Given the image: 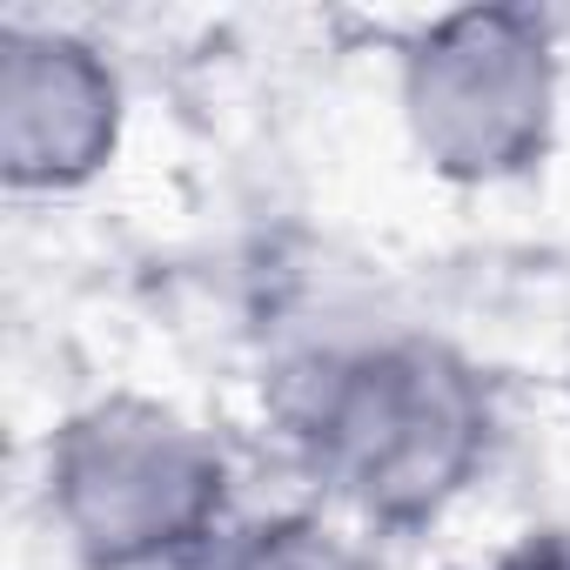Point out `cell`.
Returning a JSON list of instances; mask_svg holds the SVG:
<instances>
[{"instance_id": "cell-6", "label": "cell", "mask_w": 570, "mask_h": 570, "mask_svg": "<svg viewBox=\"0 0 570 570\" xmlns=\"http://www.w3.org/2000/svg\"><path fill=\"white\" fill-rule=\"evenodd\" d=\"M483 570H570V523L523 530V537H517V543H503Z\"/></svg>"}, {"instance_id": "cell-1", "label": "cell", "mask_w": 570, "mask_h": 570, "mask_svg": "<svg viewBox=\"0 0 570 570\" xmlns=\"http://www.w3.org/2000/svg\"><path fill=\"white\" fill-rule=\"evenodd\" d=\"M282 423L323 510L363 537L443 523L490 470V376L430 330H363L303 350L282 376Z\"/></svg>"}, {"instance_id": "cell-4", "label": "cell", "mask_w": 570, "mask_h": 570, "mask_svg": "<svg viewBox=\"0 0 570 570\" xmlns=\"http://www.w3.org/2000/svg\"><path fill=\"white\" fill-rule=\"evenodd\" d=\"M128 148L121 61L61 21L0 28V181L8 195L61 202L95 188Z\"/></svg>"}, {"instance_id": "cell-5", "label": "cell", "mask_w": 570, "mask_h": 570, "mask_svg": "<svg viewBox=\"0 0 570 570\" xmlns=\"http://www.w3.org/2000/svg\"><path fill=\"white\" fill-rule=\"evenodd\" d=\"M208 570H376V557L363 550V530L330 510H275L262 523H235Z\"/></svg>"}, {"instance_id": "cell-2", "label": "cell", "mask_w": 570, "mask_h": 570, "mask_svg": "<svg viewBox=\"0 0 570 570\" xmlns=\"http://www.w3.org/2000/svg\"><path fill=\"white\" fill-rule=\"evenodd\" d=\"M41 510L81 570H208L235 537V463L181 403L108 390L48 430Z\"/></svg>"}, {"instance_id": "cell-3", "label": "cell", "mask_w": 570, "mask_h": 570, "mask_svg": "<svg viewBox=\"0 0 570 570\" xmlns=\"http://www.w3.org/2000/svg\"><path fill=\"white\" fill-rule=\"evenodd\" d=\"M396 121L450 188L530 181L563 128V48L537 8H450L396 48Z\"/></svg>"}]
</instances>
